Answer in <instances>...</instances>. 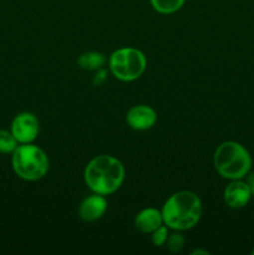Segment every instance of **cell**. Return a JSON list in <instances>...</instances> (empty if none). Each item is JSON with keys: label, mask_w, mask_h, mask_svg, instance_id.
Wrapping results in <instances>:
<instances>
[{"label": "cell", "mask_w": 254, "mask_h": 255, "mask_svg": "<svg viewBox=\"0 0 254 255\" xmlns=\"http://www.w3.org/2000/svg\"><path fill=\"white\" fill-rule=\"evenodd\" d=\"M10 131L17 143H32L39 136L40 122L31 112H20L12 120Z\"/></svg>", "instance_id": "cell-6"}, {"label": "cell", "mask_w": 254, "mask_h": 255, "mask_svg": "<svg viewBox=\"0 0 254 255\" xmlns=\"http://www.w3.org/2000/svg\"><path fill=\"white\" fill-rule=\"evenodd\" d=\"M77 64L86 71H97L106 64V56L100 51L82 52L77 59Z\"/></svg>", "instance_id": "cell-11"}, {"label": "cell", "mask_w": 254, "mask_h": 255, "mask_svg": "<svg viewBox=\"0 0 254 255\" xmlns=\"http://www.w3.org/2000/svg\"><path fill=\"white\" fill-rule=\"evenodd\" d=\"M223 198L229 208L241 209L249 203L252 193L246 182H243L242 179H234L224 189Z\"/></svg>", "instance_id": "cell-9"}, {"label": "cell", "mask_w": 254, "mask_h": 255, "mask_svg": "<svg viewBox=\"0 0 254 255\" xmlns=\"http://www.w3.org/2000/svg\"><path fill=\"white\" fill-rule=\"evenodd\" d=\"M153 10L163 15L174 14L183 7L186 0H149Z\"/></svg>", "instance_id": "cell-12"}, {"label": "cell", "mask_w": 254, "mask_h": 255, "mask_svg": "<svg viewBox=\"0 0 254 255\" xmlns=\"http://www.w3.org/2000/svg\"><path fill=\"white\" fill-rule=\"evenodd\" d=\"M11 166L19 178L27 182L40 181L49 172V157L34 143L20 144L12 152Z\"/></svg>", "instance_id": "cell-4"}, {"label": "cell", "mask_w": 254, "mask_h": 255, "mask_svg": "<svg viewBox=\"0 0 254 255\" xmlns=\"http://www.w3.org/2000/svg\"><path fill=\"white\" fill-rule=\"evenodd\" d=\"M197 254H202V255H208L209 253L207 251H201V249H196L191 253V255H197Z\"/></svg>", "instance_id": "cell-18"}, {"label": "cell", "mask_w": 254, "mask_h": 255, "mask_svg": "<svg viewBox=\"0 0 254 255\" xmlns=\"http://www.w3.org/2000/svg\"><path fill=\"white\" fill-rule=\"evenodd\" d=\"M247 184L249 187V191H251L252 196H254V172L247 174Z\"/></svg>", "instance_id": "cell-17"}, {"label": "cell", "mask_w": 254, "mask_h": 255, "mask_svg": "<svg viewBox=\"0 0 254 255\" xmlns=\"http://www.w3.org/2000/svg\"><path fill=\"white\" fill-rule=\"evenodd\" d=\"M168 229L169 228L166 226V224H162L159 228H157L156 231L152 232L151 242L154 247H158V248H161V247L166 246V242H167V239H168V236H169Z\"/></svg>", "instance_id": "cell-15"}, {"label": "cell", "mask_w": 254, "mask_h": 255, "mask_svg": "<svg viewBox=\"0 0 254 255\" xmlns=\"http://www.w3.org/2000/svg\"><path fill=\"white\" fill-rule=\"evenodd\" d=\"M213 166L223 178L229 181L242 179L251 172L252 157L241 143L227 141L217 147L213 154Z\"/></svg>", "instance_id": "cell-3"}, {"label": "cell", "mask_w": 254, "mask_h": 255, "mask_svg": "<svg viewBox=\"0 0 254 255\" xmlns=\"http://www.w3.org/2000/svg\"><path fill=\"white\" fill-rule=\"evenodd\" d=\"M107 79V71L104 69L97 70V74L94 76V85L95 86H100L104 84Z\"/></svg>", "instance_id": "cell-16"}, {"label": "cell", "mask_w": 254, "mask_h": 255, "mask_svg": "<svg viewBox=\"0 0 254 255\" xmlns=\"http://www.w3.org/2000/svg\"><path fill=\"white\" fill-rule=\"evenodd\" d=\"M109 67L117 80L131 82L139 79L146 71L147 57L136 47H120L110 55Z\"/></svg>", "instance_id": "cell-5"}, {"label": "cell", "mask_w": 254, "mask_h": 255, "mask_svg": "<svg viewBox=\"0 0 254 255\" xmlns=\"http://www.w3.org/2000/svg\"><path fill=\"white\" fill-rule=\"evenodd\" d=\"M126 122L134 131H147L156 125L157 112L147 105H134L127 111Z\"/></svg>", "instance_id": "cell-7"}, {"label": "cell", "mask_w": 254, "mask_h": 255, "mask_svg": "<svg viewBox=\"0 0 254 255\" xmlns=\"http://www.w3.org/2000/svg\"><path fill=\"white\" fill-rule=\"evenodd\" d=\"M252 254H253V255H254V249H253V251H252Z\"/></svg>", "instance_id": "cell-19"}, {"label": "cell", "mask_w": 254, "mask_h": 255, "mask_svg": "<svg viewBox=\"0 0 254 255\" xmlns=\"http://www.w3.org/2000/svg\"><path fill=\"white\" fill-rule=\"evenodd\" d=\"M163 223L172 231H189L199 223L203 212L202 202L191 191L173 193L161 209Z\"/></svg>", "instance_id": "cell-2"}, {"label": "cell", "mask_w": 254, "mask_h": 255, "mask_svg": "<svg viewBox=\"0 0 254 255\" xmlns=\"http://www.w3.org/2000/svg\"><path fill=\"white\" fill-rule=\"evenodd\" d=\"M184 244H186V238L179 231H174L173 233L169 234L166 242L167 249L173 254L179 253L184 248Z\"/></svg>", "instance_id": "cell-14"}, {"label": "cell", "mask_w": 254, "mask_h": 255, "mask_svg": "<svg viewBox=\"0 0 254 255\" xmlns=\"http://www.w3.org/2000/svg\"><path fill=\"white\" fill-rule=\"evenodd\" d=\"M107 211V199L101 194L92 193L86 197L79 206V217L81 221L91 223L99 221Z\"/></svg>", "instance_id": "cell-8"}, {"label": "cell", "mask_w": 254, "mask_h": 255, "mask_svg": "<svg viewBox=\"0 0 254 255\" xmlns=\"http://www.w3.org/2000/svg\"><path fill=\"white\" fill-rule=\"evenodd\" d=\"M84 181L92 193L110 196L115 193L125 181V167L120 159L110 154L94 157L86 164Z\"/></svg>", "instance_id": "cell-1"}, {"label": "cell", "mask_w": 254, "mask_h": 255, "mask_svg": "<svg viewBox=\"0 0 254 255\" xmlns=\"http://www.w3.org/2000/svg\"><path fill=\"white\" fill-rule=\"evenodd\" d=\"M134 228L142 234H151L163 223V217L159 209L153 207H147L142 209L134 217Z\"/></svg>", "instance_id": "cell-10"}, {"label": "cell", "mask_w": 254, "mask_h": 255, "mask_svg": "<svg viewBox=\"0 0 254 255\" xmlns=\"http://www.w3.org/2000/svg\"><path fill=\"white\" fill-rule=\"evenodd\" d=\"M17 141L11 131L0 129V153H12L17 147Z\"/></svg>", "instance_id": "cell-13"}]
</instances>
